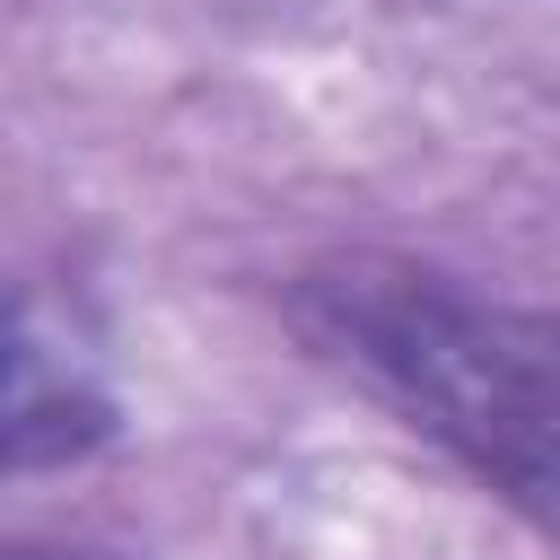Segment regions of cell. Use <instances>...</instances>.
Wrapping results in <instances>:
<instances>
[{
    "mask_svg": "<svg viewBox=\"0 0 560 560\" xmlns=\"http://www.w3.org/2000/svg\"><path fill=\"white\" fill-rule=\"evenodd\" d=\"M332 341L499 499L560 534V315L438 280H332Z\"/></svg>",
    "mask_w": 560,
    "mask_h": 560,
    "instance_id": "cell-1",
    "label": "cell"
},
{
    "mask_svg": "<svg viewBox=\"0 0 560 560\" xmlns=\"http://www.w3.org/2000/svg\"><path fill=\"white\" fill-rule=\"evenodd\" d=\"M18 560H52V551H18Z\"/></svg>",
    "mask_w": 560,
    "mask_h": 560,
    "instance_id": "cell-2",
    "label": "cell"
}]
</instances>
